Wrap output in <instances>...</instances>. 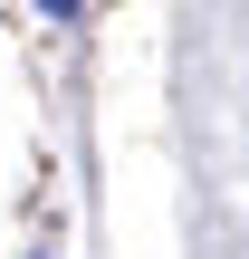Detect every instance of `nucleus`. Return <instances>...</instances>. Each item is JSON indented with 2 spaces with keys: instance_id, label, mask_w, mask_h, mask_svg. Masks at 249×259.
Instances as JSON below:
<instances>
[{
  "instance_id": "nucleus-1",
  "label": "nucleus",
  "mask_w": 249,
  "mask_h": 259,
  "mask_svg": "<svg viewBox=\"0 0 249 259\" xmlns=\"http://www.w3.org/2000/svg\"><path fill=\"white\" fill-rule=\"evenodd\" d=\"M38 10H48V19H77V0H38Z\"/></svg>"
},
{
  "instance_id": "nucleus-2",
  "label": "nucleus",
  "mask_w": 249,
  "mask_h": 259,
  "mask_svg": "<svg viewBox=\"0 0 249 259\" xmlns=\"http://www.w3.org/2000/svg\"><path fill=\"white\" fill-rule=\"evenodd\" d=\"M29 259H48V250H29Z\"/></svg>"
}]
</instances>
